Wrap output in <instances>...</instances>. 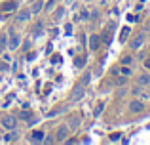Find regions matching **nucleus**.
<instances>
[{"label": "nucleus", "instance_id": "f257e3e1", "mask_svg": "<svg viewBox=\"0 0 150 145\" xmlns=\"http://www.w3.org/2000/svg\"><path fill=\"white\" fill-rule=\"evenodd\" d=\"M69 132H70V128H69V124H61V126L55 130V141H65L67 139V136H69Z\"/></svg>", "mask_w": 150, "mask_h": 145}, {"label": "nucleus", "instance_id": "f03ea898", "mask_svg": "<svg viewBox=\"0 0 150 145\" xmlns=\"http://www.w3.org/2000/svg\"><path fill=\"white\" fill-rule=\"evenodd\" d=\"M84 94H86V88H84V84H78L76 88L72 90V92H70V101H80L82 97H84Z\"/></svg>", "mask_w": 150, "mask_h": 145}, {"label": "nucleus", "instance_id": "7ed1b4c3", "mask_svg": "<svg viewBox=\"0 0 150 145\" xmlns=\"http://www.w3.org/2000/svg\"><path fill=\"white\" fill-rule=\"evenodd\" d=\"M0 124H2L6 130H15V126H17V120H15L13 115H8V116H2V120H0Z\"/></svg>", "mask_w": 150, "mask_h": 145}, {"label": "nucleus", "instance_id": "20e7f679", "mask_svg": "<svg viewBox=\"0 0 150 145\" xmlns=\"http://www.w3.org/2000/svg\"><path fill=\"white\" fill-rule=\"evenodd\" d=\"M19 44H21V36H19L17 33H10V38H8V48L13 52V50L19 48Z\"/></svg>", "mask_w": 150, "mask_h": 145}, {"label": "nucleus", "instance_id": "39448f33", "mask_svg": "<svg viewBox=\"0 0 150 145\" xmlns=\"http://www.w3.org/2000/svg\"><path fill=\"white\" fill-rule=\"evenodd\" d=\"M144 40H146V34H144V33L137 34V36L133 38V42H131V48H133V50H139V48H143Z\"/></svg>", "mask_w": 150, "mask_h": 145}, {"label": "nucleus", "instance_id": "423d86ee", "mask_svg": "<svg viewBox=\"0 0 150 145\" xmlns=\"http://www.w3.org/2000/svg\"><path fill=\"white\" fill-rule=\"evenodd\" d=\"M129 111L131 113H141V111H144V103L141 99H133L131 103H129Z\"/></svg>", "mask_w": 150, "mask_h": 145}, {"label": "nucleus", "instance_id": "0eeeda50", "mask_svg": "<svg viewBox=\"0 0 150 145\" xmlns=\"http://www.w3.org/2000/svg\"><path fill=\"white\" fill-rule=\"evenodd\" d=\"M17 139H19V134H17V132H15V130H8V134L2 138V141L4 143H13V141H17Z\"/></svg>", "mask_w": 150, "mask_h": 145}, {"label": "nucleus", "instance_id": "6e6552de", "mask_svg": "<svg viewBox=\"0 0 150 145\" xmlns=\"http://www.w3.org/2000/svg\"><path fill=\"white\" fill-rule=\"evenodd\" d=\"M44 138H46V134L42 130H34L33 134H30V141H34V143H42Z\"/></svg>", "mask_w": 150, "mask_h": 145}, {"label": "nucleus", "instance_id": "1a4fd4ad", "mask_svg": "<svg viewBox=\"0 0 150 145\" xmlns=\"http://www.w3.org/2000/svg\"><path fill=\"white\" fill-rule=\"evenodd\" d=\"M30 15H33V14H30V10H23V11H19V14H17V17H15V19H17V23H25V21H29V19H30Z\"/></svg>", "mask_w": 150, "mask_h": 145}, {"label": "nucleus", "instance_id": "9d476101", "mask_svg": "<svg viewBox=\"0 0 150 145\" xmlns=\"http://www.w3.org/2000/svg\"><path fill=\"white\" fill-rule=\"evenodd\" d=\"M99 46H101V36L99 34H91V36H89V48L97 50Z\"/></svg>", "mask_w": 150, "mask_h": 145}, {"label": "nucleus", "instance_id": "9b49d317", "mask_svg": "<svg viewBox=\"0 0 150 145\" xmlns=\"http://www.w3.org/2000/svg\"><path fill=\"white\" fill-rule=\"evenodd\" d=\"M42 8H44V4H42V0H36V2L30 6V14H40Z\"/></svg>", "mask_w": 150, "mask_h": 145}, {"label": "nucleus", "instance_id": "f8f14e48", "mask_svg": "<svg viewBox=\"0 0 150 145\" xmlns=\"http://www.w3.org/2000/svg\"><path fill=\"white\" fill-rule=\"evenodd\" d=\"M69 128L70 130H78V126H80V119H78V116H74V119H69Z\"/></svg>", "mask_w": 150, "mask_h": 145}, {"label": "nucleus", "instance_id": "ddd939ff", "mask_svg": "<svg viewBox=\"0 0 150 145\" xmlns=\"http://www.w3.org/2000/svg\"><path fill=\"white\" fill-rule=\"evenodd\" d=\"M137 82H139L141 86H148L150 84V74H141V76L137 78Z\"/></svg>", "mask_w": 150, "mask_h": 145}, {"label": "nucleus", "instance_id": "4468645a", "mask_svg": "<svg viewBox=\"0 0 150 145\" xmlns=\"http://www.w3.org/2000/svg\"><path fill=\"white\" fill-rule=\"evenodd\" d=\"M127 36H129V27H124V29H122V33H120V42H122V44L127 40Z\"/></svg>", "mask_w": 150, "mask_h": 145}, {"label": "nucleus", "instance_id": "2eb2a0df", "mask_svg": "<svg viewBox=\"0 0 150 145\" xmlns=\"http://www.w3.org/2000/svg\"><path fill=\"white\" fill-rule=\"evenodd\" d=\"M120 74L122 76H129V74H131V69H129L127 65H124V67H120Z\"/></svg>", "mask_w": 150, "mask_h": 145}, {"label": "nucleus", "instance_id": "dca6fc26", "mask_svg": "<svg viewBox=\"0 0 150 145\" xmlns=\"http://www.w3.org/2000/svg\"><path fill=\"white\" fill-rule=\"evenodd\" d=\"M63 15H65V8H59V10L55 11V19H57V21H61Z\"/></svg>", "mask_w": 150, "mask_h": 145}, {"label": "nucleus", "instance_id": "f3484780", "mask_svg": "<svg viewBox=\"0 0 150 145\" xmlns=\"http://www.w3.org/2000/svg\"><path fill=\"white\" fill-rule=\"evenodd\" d=\"M8 44V34H0V50Z\"/></svg>", "mask_w": 150, "mask_h": 145}, {"label": "nucleus", "instance_id": "a211bd4d", "mask_svg": "<svg viewBox=\"0 0 150 145\" xmlns=\"http://www.w3.org/2000/svg\"><path fill=\"white\" fill-rule=\"evenodd\" d=\"M89 80H91V74L88 73V74H84V78H82V84H84V86H86V84H89Z\"/></svg>", "mask_w": 150, "mask_h": 145}, {"label": "nucleus", "instance_id": "6ab92c4d", "mask_svg": "<svg viewBox=\"0 0 150 145\" xmlns=\"http://www.w3.org/2000/svg\"><path fill=\"white\" fill-rule=\"evenodd\" d=\"M53 6H55V0H50V2L46 4V11H51V10H53Z\"/></svg>", "mask_w": 150, "mask_h": 145}, {"label": "nucleus", "instance_id": "aec40b11", "mask_svg": "<svg viewBox=\"0 0 150 145\" xmlns=\"http://www.w3.org/2000/svg\"><path fill=\"white\" fill-rule=\"evenodd\" d=\"M74 63H76V67H84V57H76V61H74Z\"/></svg>", "mask_w": 150, "mask_h": 145}, {"label": "nucleus", "instance_id": "412c9836", "mask_svg": "<svg viewBox=\"0 0 150 145\" xmlns=\"http://www.w3.org/2000/svg\"><path fill=\"white\" fill-rule=\"evenodd\" d=\"M131 61H133V57H131V56H125L124 59H122V63H124V65H129Z\"/></svg>", "mask_w": 150, "mask_h": 145}, {"label": "nucleus", "instance_id": "4be33fe9", "mask_svg": "<svg viewBox=\"0 0 150 145\" xmlns=\"http://www.w3.org/2000/svg\"><path fill=\"white\" fill-rule=\"evenodd\" d=\"M122 134H110V141H118Z\"/></svg>", "mask_w": 150, "mask_h": 145}, {"label": "nucleus", "instance_id": "5701e85b", "mask_svg": "<svg viewBox=\"0 0 150 145\" xmlns=\"http://www.w3.org/2000/svg\"><path fill=\"white\" fill-rule=\"evenodd\" d=\"M141 90H143V88H141V84H139V86H135V88H133V94H135V96H139Z\"/></svg>", "mask_w": 150, "mask_h": 145}, {"label": "nucleus", "instance_id": "b1692460", "mask_svg": "<svg viewBox=\"0 0 150 145\" xmlns=\"http://www.w3.org/2000/svg\"><path fill=\"white\" fill-rule=\"evenodd\" d=\"M80 14H82V15H80L82 19H88V17H89V14H88V11H80Z\"/></svg>", "mask_w": 150, "mask_h": 145}, {"label": "nucleus", "instance_id": "393cba45", "mask_svg": "<svg viewBox=\"0 0 150 145\" xmlns=\"http://www.w3.org/2000/svg\"><path fill=\"white\" fill-rule=\"evenodd\" d=\"M65 33H67V34H70V33H72V25H70V23L67 25V31H65Z\"/></svg>", "mask_w": 150, "mask_h": 145}, {"label": "nucleus", "instance_id": "a878e982", "mask_svg": "<svg viewBox=\"0 0 150 145\" xmlns=\"http://www.w3.org/2000/svg\"><path fill=\"white\" fill-rule=\"evenodd\" d=\"M101 109H103V103H99V107L95 109V115H99V113H101Z\"/></svg>", "mask_w": 150, "mask_h": 145}, {"label": "nucleus", "instance_id": "bb28decb", "mask_svg": "<svg viewBox=\"0 0 150 145\" xmlns=\"http://www.w3.org/2000/svg\"><path fill=\"white\" fill-rule=\"evenodd\" d=\"M144 67H146V69H150V59H146V61H144Z\"/></svg>", "mask_w": 150, "mask_h": 145}, {"label": "nucleus", "instance_id": "cd10ccee", "mask_svg": "<svg viewBox=\"0 0 150 145\" xmlns=\"http://www.w3.org/2000/svg\"><path fill=\"white\" fill-rule=\"evenodd\" d=\"M67 2H74V0H67Z\"/></svg>", "mask_w": 150, "mask_h": 145}, {"label": "nucleus", "instance_id": "c85d7f7f", "mask_svg": "<svg viewBox=\"0 0 150 145\" xmlns=\"http://www.w3.org/2000/svg\"><path fill=\"white\" fill-rule=\"evenodd\" d=\"M88 2H93V0H88Z\"/></svg>", "mask_w": 150, "mask_h": 145}, {"label": "nucleus", "instance_id": "c756f323", "mask_svg": "<svg viewBox=\"0 0 150 145\" xmlns=\"http://www.w3.org/2000/svg\"><path fill=\"white\" fill-rule=\"evenodd\" d=\"M148 113H150V109H148Z\"/></svg>", "mask_w": 150, "mask_h": 145}, {"label": "nucleus", "instance_id": "7c9ffc66", "mask_svg": "<svg viewBox=\"0 0 150 145\" xmlns=\"http://www.w3.org/2000/svg\"><path fill=\"white\" fill-rule=\"evenodd\" d=\"M55 2H57V0H55Z\"/></svg>", "mask_w": 150, "mask_h": 145}]
</instances>
